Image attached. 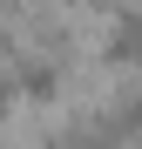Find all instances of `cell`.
I'll list each match as a JSON object with an SVG mask.
<instances>
[{"instance_id":"obj_1","label":"cell","mask_w":142,"mask_h":149,"mask_svg":"<svg viewBox=\"0 0 142 149\" xmlns=\"http://www.w3.org/2000/svg\"><path fill=\"white\" fill-rule=\"evenodd\" d=\"M14 102H20V88H14V68L0 61V109H14Z\"/></svg>"}]
</instances>
